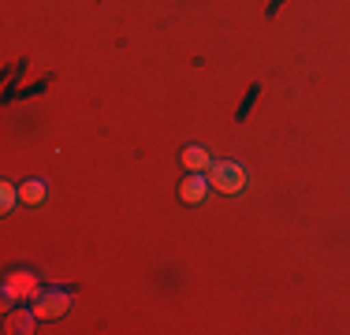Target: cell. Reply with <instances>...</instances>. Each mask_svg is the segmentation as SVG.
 I'll return each mask as SVG.
<instances>
[{"mask_svg": "<svg viewBox=\"0 0 350 335\" xmlns=\"http://www.w3.org/2000/svg\"><path fill=\"white\" fill-rule=\"evenodd\" d=\"M205 175H209L213 190H220V194H239L246 187V168L239 161H213Z\"/></svg>", "mask_w": 350, "mask_h": 335, "instance_id": "6da1fadb", "label": "cell"}, {"mask_svg": "<svg viewBox=\"0 0 350 335\" xmlns=\"http://www.w3.org/2000/svg\"><path fill=\"white\" fill-rule=\"evenodd\" d=\"M68 306H71V295L68 291H38V298H34V313H38V321H53V317H64L68 313Z\"/></svg>", "mask_w": 350, "mask_h": 335, "instance_id": "7a4b0ae2", "label": "cell"}, {"mask_svg": "<svg viewBox=\"0 0 350 335\" xmlns=\"http://www.w3.org/2000/svg\"><path fill=\"white\" fill-rule=\"evenodd\" d=\"M19 298H38V280L30 272H15L4 283V306H15Z\"/></svg>", "mask_w": 350, "mask_h": 335, "instance_id": "3957f363", "label": "cell"}, {"mask_svg": "<svg viewBox=\"0 0 350 335\" xmlns=\"http://www.w3.org/2000/svg\"><path fill=\"white\" fill-rule=\"evenodd\" d=\"M209 175L205 172H190V179H183V187H179V198L187 201V205H202L205 194H209Z\"/></svg>", "mask_w": 350, "mask_h": 335, "instance_id": "277c9868", "label": "cell"}, {"mask_svg": "<svg viewBox=\"0 0 350 335\" xmlns=\"http://www.w3.org/2000/svg\"><path fill=\"white\" fill-rule=\"evenodd\" d=\"M209 164H213L209 149H202V146H187V149H183V168H187V172H209Z\"/></svg>", "mask_w": 350, "mask_h": 335, "instance_id": "5b68a950", "label": "cell"}, {"mask_svg": "<svg viewBox=\"0 0 350 335\" xmlns=\"http://www.w3.org/2000/svg\"><path fill=\"white\" fill-rule=\"evenodd\" d=\"M19 198H23V205H41V201H45V183H41V179H27L19 187Z\"/></svg>", "mask_w": 350, "mask_h": 335, "instance_id": "8992f818", "label": "cell"}, {"mask_svg": "<svg viewBox=\"0 0 350 335\" xmlns=\"http://www.w3.org/2000/svg\"><path fill=\"white\" fill-rule=\"evenodd\" d=\"M34 321H38V313L34 309H23V313H12V321H8V332H23V335H30L34 332Z\"/></svg>", "mask_w": 350, "mask_h": 335, "instance_id": "52a82bcc", "label": "cell"}, {"mask_svg": "<svg viewBox=\"0 0 350 335\" xmlns=\"http://www.w3.org/2000/svg\"><path fill=\"white\" fill-rule=\"evenodd\" d=\"M15 201H23V198H19V190H15L12 183H0V213H12Z\"/></svg>", "mask_w": 350, "mask_h": 335, "instance_id": "ba28073f", "label": "cell"}]
</instances>
